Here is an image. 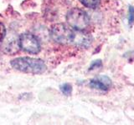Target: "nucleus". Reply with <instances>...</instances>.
<instances>
[{
    "label": "nucleus",
    "instance_id": "0eeeda50",
    "mask_svg": "<svg viewBox=\"0 0 134 125\" xmlns=\"http://www.w3.org/2000/svg\"><path fill=\"white\" fill-rule=\"evenodd\" d=\"M111 85V79L107 76H99L96 78L92 79L90 82V87L92 89L102 90V91H107Z\"/></svg>",
    "mask_w": 134,
    "mask_h": 125
},
{
    "label": "nucleus",
    "instance_id": "9b49d317",
    "mask_svg": "<svg viewBox=\"0 0 134 125\" xmlns=\"http://www.w3.org/2000/svg\"><path fill=\"white\" fill-rule=\"evenodd\" d=\"M6 36V28L4 25L0 23V42H2Z\"/></svg>",
    "mask_w": 134,
    "mask_h": 125
},
{
    "label": "nucleus",
    "instance_id": "6e6552de",
    "mask_svg": "<svg viewBox=\"0 0 134 125\" xmlns=\"http://www.w3.org/2000/svg\"><path fill=\"white\" fill-rule=\"evenodd\" d=\"M84 6L89 8H96L100 5V0H79Z\"/></svg>",
    "mask_w": 134,
    "mask_h": 125
},
{
    "label": "nucleus",
    "instance_id": "20e7f679",
    "mask_svg": "<svg viewBox=\"0 0 134 125\" xmlns=\"http://www.w3.org/2000/svg\"><path fill=\"white\" fill-rule=\"evenodd\" d=\"M20 48L29 53L36 54L40 51V43L37 38L31 33H23L19 36Z\"/></svg>",
    "mask_w": 134,
    "mask_h": 125
},
{
    "label": "nucleus",
    "instance_id": "7ed1b4c3",
    "mask_svg": "<svg viewBox=\"0 0 134 125\" xmlns=\"http://www.w3.org/2000/svg\"><path fill=\"white\" fill-rule=\"evenodd\" d=\"M52 39L60 44H68L73 43L74 31L63 23H57L52 26L50 30Z\"/></svg>",
    "mask_w": 134,
    "mask_h": 125
},
{
    "label": "nucleus",
    "instance_id": "39448f33",
    "mask_svg": "<svg viewBox=\"0 0 134 125\" xmlns=\"http://www.w3.org/2000/svg\"><path fill=\"white\" fill-rule=\"evenodd\" d=\"M2 43V48L4 53L9 54L15 53L20 48L19 38H18L15 34H13V33H9L8 35L6 34Z\"/></svg>",
    "mask_w": 134,
    "mask_h": 125
},
{
    "label": "nucleus",
    "instance_id": "f8f14e48",
    "mask_svg": "<svg viewBox=\"0 0 134 125\" xmlns=\"http://www.w3.org/2000/svg\"><path fill=\"white\" fill-rule=\"evenodd\" d=\"M100 66H102V63H100V60L94 61L93 64L90 67V70H92V69H94V68H98V67H100Z\"/></svg>",
    "mask_w": 134,
    "mask_h": 125
},
{
    "label": "nucleus",
    "instance_id": "1a4fd4ad",
    "mask_svg": "<svg viewBox=\"0 0 134 125\" xmlns=\"http://www.w3.org/2000/svg\"><path fill=\"white\" fill-rule=\"evenodd\" d=\"M60 90L65 95L68 96L70 95L71 92H72V87L70 84V83H64L60 86Z\"/></svg>",
    "mask_w": 134,
    "mask_h": 125
},
{
    "label": "nucleus",
    "instance_id": "f257e3e1",
    "mask_svg": "<svg viewBox=\"0 0 134 125\" xmlns=\"http://www.w3.org/2000/svg\"><path fill=\"white\" fill-rule=\"evenodd\" d=\"M11 66L14 69L23 73L40 74L46 70L44 62L39 58H17L11 61Z\"/></svg>",
    "mask_w": 134,
    "mask_h": 125
},
{
    "label": "nucleus",
    "instance_id": "f03ea898",
    "mask_svg": "<svg viewBox=\"0 0 134 125\" xmlns=\"http://www.w3.org/2000/svg\"><path fill=\"white\" fill-rule=\"evenodd\" d=\"M67 23L75 30H84L90 24V18L86 12L80 8H72L66 16Z\"/></svg>",
    "mask_w": 134,
    "mask_h": 125
},
{
    "label": "nucleus",
    "instance_id": "423d86ee",
    "mask_svg": "<svg viewBox=\"0 0 134 125\" xmlns=\"http://www.w3.org/2000/svg\"><path fill=\"white\" fill-rule=\"evenodd\" d=\"M73 43L79 47L87 48L91 43V38L90 34L83 30H75V32H74Z\"/></svg>",
    "mask_w": 134,
    "mask_h": 125
},
{
    "label": "nucleus",
    "instance_id": "9d476101",
    "mask_svg": "<svg viewBox=\"0 0 134 125\" xmlns=\"http://www.w3.org/2000/svg\"><path fill=\"white\" fill-rule=\"evenodd\" d=\"M129 24L132 25L134 23V8L132 6L129 7V17H128Z\"/></svg>",
    "mask_w": 134,
    "mask_h": 125
}]
</instances>
